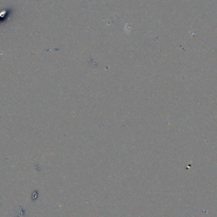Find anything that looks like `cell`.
Here are the masks:
<instances>
[{"label": "cell", "mask_w": 217, "mask_h": 217, "mask_svg": "<svg viewBox=\"0 0 217 217\" xmlns=\"http://www.w3.org/2000/svg\"><path fill=\"white\" fill-rule=\"evenodd\" d=\"M7 15V10H3L0 11V19H4L5 16Z\"/></svg>", "instance_id": "1"}]
</instances>
